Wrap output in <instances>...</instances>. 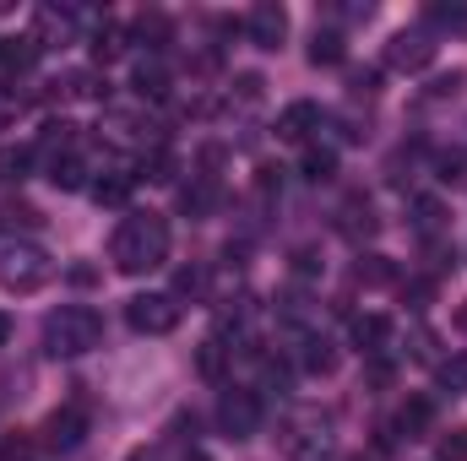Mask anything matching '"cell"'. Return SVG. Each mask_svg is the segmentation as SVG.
Returning <instances> with one entry per match:
<instances>
[{
	"label": "cell",
	"instance_id": "28",
	"mask_svg": "<svg viewBox=\"0 0 467 461\" xmlns=\"http://www.w3.org/2000/svg\"><path fill=\"white\" fill-rule=\"evenodd\" d=\"M305 369H310V374H332V369H337V353L321 343V337H310V343H305Z\"/></svg>",
	"mask_w": 467,
	"mask_h": 461
},
{
	"label": "cell",
	"instance_id": "36",
	"mask_svg": "<svg viewBox=\"0 0 467 461\" xmlns=\"http://www.w3.org/2000/svg\"><path fill=\"white\" fill-rule=\"evenodd\" d=\"M294 271H299V277H316V271H321L316 250H299V255H294Z\"/></svg>",
	"mask_w": 467,
	"mask_h": 461
},
{
	"label": "cell",
	"instance_id": "18",
	"mask_svg": "<svg viewBox=\"0 0 467 461\" xmlns=\"http://www.w3.org/2000/svg\"><path fill=\"white\" fill-rule=\"evenodd\" d=\"M223 364H229L223 337H207V343L196 347V369H202V380H223Z\"/></svg>",
	"mask_w": 467,
	"mask_h": 461
},
{
	"label": "cell",
	"instance_id": "27",
	"mask_svg": "<svg viewBox=\"0 0 467 461\" xmlns=\"http://www.w3.org/2000/svg\"><path fill=\"white\" fill-rule=\"evenodd\" d=\"M191 293V299H207V266H180L174 271V299Z\"/></svg>",
	"mask_w": 467,
	"mask_h": 461
},
{
	"label": "cell",
	"instance_id": "39",
	"mask_svg": "<svg viewBox=\"0 0 467 461\" xmlns=\"http://www.w3.org/2000/svg\"><path fill=\"white\" fill-rule=\"evenodd\" d=\"M11 343V315H5V310H0V347Z\"/></svg>",
	"mask_w": 467,
	"mask_h": 461
},
{
	"label": "cell",
	"instance_id": "4",
	"mask_svg": "<svg viewBox=\"0 0 467 461\" xmlns=\"http://www.w3.org/2000/svg\"><path fill=\"white\" fill-rule=\"evenodd\" d=\"M49 277H55L49 250H38V244H27V239H16V244L0 250V288H5V293H38Z\"/></svg>",
	"mask_w": 467,
	"mask_h": 461
},
{
	"label": "cell",
	"instance_id": "3",
	"mask_svg": "<svg viewBox=\"0 0 467 461\" xmlns=\"http://www.w3.org/2000/svg\"><path fill=\"white\" fill-rule=\"evenodd\" d=\"M99 337H104V321H99V310H88V304H60V310L44 321V353H49V358H77V353L99 347Z\"/></svg>",
	"mask_w": 467,
	"mask_h": 461
},
{
	"label": "cell",
	"instance_id": "38",
	"mask_svg": "<svg viewBox=\"0 0 467 461\" xmlns=\"http://www.w3.org/2000/svg\"><path fill=\"white\" fill-rule=\"evenodd\" d=\"M413 353H419V358H435V337H430V332H413Z\"/></svg>",
	"mask_w": 467,
	"mask_h": 461
},
{
	"label": "cell",
	"instance_id": "31",
	"mask_svg": "<svg viewBox=\"0 0 467 461\" xmlns=\"http://www.w3.org/2000/svg\"><path fill=\"white\" fill-rule=\"evenodd\" d=\"M136 38H152V49H158V44L169 38V16H163V11H147V16L136 22Z\"/></svg>",
	"mask_w": 467,
	"mask_h": 461
},
{
	"label": "cell",
	"instance_id": "20",
	"mask_svg": "<svg viewBox=\"0 0 467 461\" xmlns=\"http://www.w3.org/2000/svg\"><path fill=\"white\" fill-rule=\"evenodd\" d=\"M130 185H136V174H125V169H109V174L93 185V196H99L104 207H119V201L130 196Z\"/></svg>",
	"mask_w": 467,
	"mask_h": 461
},
{
	"label": "cell",
	"instance_id": "22",
	"mask_svg": "<svg viewBox=\"0 0 467 461\" xmlns=\"http://www.w3.org/2000/svg\"><path fill=\"white\" fill-rule=\"evenodd\" d=\"M424 22H430V27H446V33H467V5H457V0L441 5V0H435V5H424Z\"/></svg>",
	"mask_w": 467,
	"mask_h": 461
},
{
	"label": "cell",
	"instance_id": "25",
	"mask_svg": "<svg viewBox=\"0 0 467 461\" xmlns=\"http://www.w3.org/2000/svg\"><path fill=\"white\" fill-rule=\"evenodd\" d=\"M353 277H358V282H369V288H380V282H391L397 271H391V261H386V255H358Z\"/></svg>",
	"mask_w": 467,
	"mask_h": 461
},
{
	"label": "cell",
	"instance_id": "40",
	"mask_svg": "<svg viewBox=\"0 0 467 461\" xmlns=\"http://www.w3.org/2000/svg\"><path fill=\"white\" fill-rule=\"evenodd\" d=\"M185 461H213L207 451H185Z\"/></svg>",
	"mask_w": 467,
	"mask_h": 461
},
{
	"label": "cell",
	"instance_id": "14",
	"mask_svg": "<svg viewBox=\"0 0 467 461\" xmlns=\"http://www.w3.org/2000/svg\"><path fill=\"white\" fill-rule=\"evenodd\" d=\"M337 229L348 233V239H358V233H364V239H369V233L380 229V223H375V207H369V201H364V196H353L348 207H343V218H337Z\"/></svg>",
	"mask_w": 467,
	"mask_h": 461
},
{
	"label": "cell",
	"instance_id": "12",
	"mask_svg": "<svg viewBox=\"0 0 467 461\" xmlns=\"http://www.w3.org/2000/svg\"><path fill=\"white\" fill-rule=\"evenodd\" d=\"M82 413L77 407H66V413H49V424H44V446H82Z\"/></svg>",
	"mask_w": 467,
	"mask_h": 461
},
{
	"label": "cell",
	"instance_id": "32",
	"mask_svg": "<svg viewBox=\"0 0 467 461\" xmlns=\"http://www.w3.org/2000/svg\"><path fill=\"white\" fill-rule=\"evenodd\" d=\"M77 141V125L71 119H49L44 125V147H71Z\"/></svg>",
	"mask_w": 467,
	"mask_h": 461
},
{
	"label": "cell",
	"instance_id": "35",
	"mask_svg": "<svg viewBox=\"0 0 467 461\" xmlns=\"http://www.w3.org/2000/svg\"><path fill=\"white\" fill-rule=\"evenodd\" d=\"M462 87H467V71H451V77H441V82L430 87V98H457Z\"/></svg>",
	"mask_w": 467,
	"mask_h": 461
},
{
	"label": "cell",
	"instance_id": "10",
	"mask_svg": "<svg viewBox=\"0 0 467 461\" xmlns=\"http://www.w3.org/2000/svg\"><path fill=\"white\" fill-rule=\"evenodd\" d=\"M446 223H451V212H446V201H441V196H413V233L441 239Z\"/></svg>",
	"mask_w": 467,
	"mask_h": 461
},
{
	"label": "cell",
	"instance_id": "15",
	"mask_svg": "<svg viewBox=\"0 0 467 461\" xmlns=\"http://www.w3.org/2000/svg\"><path fill=\"white\" fill-rule=\"evenodd\" d=\"M130 87H136L141 98H163V93H169V71H163V60H141L136 77H130Z\"/></svg>",
	"mask_w": 467,
	"mask_h": 461
},
{
	"label": "cell",
	"instance_id": "9",
	"mask_svg": "<svg viewBox=\"0 0 467 461\" xmlns=\"http://www.w3.org/2000/svg\"><path fill=\"white\" fill-rule=\"evenodd\" d=\"M316 125H321V109L299 98V104H288V109L277 115V141H305Z\"/></svg>",
	"mask_w": 467,
	"mask_h": 461
},
{
	"label": "cell",
	"instance_id": "6",
	"mask_svg": "<svg viewBox=\"0 0 467 461\" xmlns=\"http://www.w3.org/2000/svg\"><path fill=\"white\" fill-rule=\"evenodd\" d=\"M430 60H435V38H430L424 27L391 33V44H386V66H391V71H424Z\"/></svg>",
	"mask_w": 467,
	"mask_h": 461
},
{
	"label": "cell",
	"instance_id": "29",
	"mask_svg": "<svg viewBox=\"0 0 467 461\" xmlns=\"http://www.w3.org/2000/svg\"><path fill=\"white\" fill-rule=\"evenodd\" d=\"M141 174H147V179H158V185H169V179H174V158H169L163 147H152V152L141 158ZM141 174H136V179H141Z\"/></svg>",
	"mask_w": 467,
	"mask_h": 461
},
{
	"label": "cell",
	"instance_id": "24",
	"mask_svg": "<svg viewBox=\"0 0 467 461\" xmlns=\"http://www.w3.org/2000/svg\"><path fill=\"white\" fill-rule=\"evenodd\" d=\"M49 185H55V190H82V158H71V152L55 158V163H49Z\"/></svg>",
	"mask_w": 467,
	"mask_h": 461
},
{
	"label": "cell",
	"instance_id": "8",
	"mask_svg": "<svg viewBox=\"0 0 467 461\" xmlns=\"http://www.w3.org/2000/svg\"><path fill=\"white\" fill-rule=\"evenodd\" d=\"M244 33H250L255 49H283V38H288V11H283L277 0H261V5H250Z\"/></svg>",
	"mask_w": 467,
	"mask_h": 461
},
{
	"label": "cell",
	"instance_id": "1",
	"mask_svg": "<svg viewBox=\"0 0 467 461\" xmlns=\"http://www.w3.org/2000/svg\"><path fill=\"white\" fill-rule=\"evenodd\" d=\"M109 261L125 277L158 271L169 261V218L163 212H130V218H119L115 239H109Z\"/></svg>",
	"mask_w": 467,
	"mask_h": 461
},
{
	"label": "cell",
	"instance_id": "5",
	"mask_svg": "<svg viewBox=\"0 0 467 461\" xmlns=\"http://www.w3.org/2000/svg\"><path fill=\"white\" fill-rule=\"evenodd\" d=\"M180 315H185V304H180L174 293H136V299L125 304V321H130V332H141V337H169V332L180 326Z\"/></svg>",
	"mask_w": 467,
	"mask_h": 461
},
{
	"label": "cell",
	"instance_id": "2",
	"mask_svg": "<svg viewBox=\"0 0 467 461\" xmlns=\"http://www.w3.org/2000/svg\"><path fill=\"white\" fill-rule=\"evenodd\" d=\"M277 451L288 461H327L337 451L332 418H327L321 407H294V413L277 424Z\"/></svg>",
	"mask_w": 467,
	"mask_h": 461
},
{
	"label": "cell",
	"instance_id": "16",
	"mask_svg": "<svg viewBox=\"0 0 467 461\" xmlns=\"http://www.w3.org/2000/svg\"><path fill=\"white\" fill-rule=\"evenodd\" d=\"M299 169H305V179H310V185H327V179L337 174V152H332V147H305Z\"/></svg>",
	"mask_w": 467,
	"mask_h": 461
},
{
	"label": "cell",
	"instance_id": "13",
	"mask_svg": "<svg viewBox=\"0 0 467 461\" xmlns=\"http://www.w3.org/2000/svg\"><path fill=\"white\" fill-rule=\"evenodd\" d=\"M430 424H435V402H430V396H408V402L397 407V429H402L408 440H413V435H424Z\"/></svg>",
	"mask_w": 467,
	"mask_h": 461
},
{
	"label": "cell",
	"instance_id": "26",
	"mask_svg": "<svg viewBox=\"0 0 467 461\" xmlns=\"http://www.w3.org/2000/svg\"><path fill=\"white\" fill-rule=\"evenodd\" d=\"M33 147H0V179H27Z\"/></svg>",
	"mask_w": 467,
	"mask_h": 461
},
{
	"label": "cell",
	"instance_id": "7",
	"mask_svg": "<svg viewBox=\"0 0 467 461\" xmlns=\"http://www.w3.org/2000/svg\"><path fill=\"white\" fill-rule=\"evenodd\" d=\"M218 424H223L229 440H250V435L261 429V396H255V391H229V396L218 402Z\"/></svg>",
	"mask_w": 467,
	"mask_h": 461
},
{
	"label": "cell",
	"instance_id": "11",
	"mask_svg": "<svg viewBox=\"0 0 467 461\" xmlns=\"http://www.w3.org/2000/svg\"><path fill=\"white\" fill-rule=\"evenodd\" d=\"M348 337H353L358 353H380V347L391 343V321H386V315H353Z\"/></svg>",
	"mask_w": 467,
	"mask_h": 461
},
{
	"label": "cell",
	"instance_id": "21",
	"mask_svg": "<svg viewBox=\"0 0 467 461\" xmlns=\"http://www.w3.org/2000/svg\"><path fill=\"white\" fill-rule=\"evenodd\" d=\"M435 380H441V391L462 396V391H467V353H451V358H441V364H435Z\"/></svg>",
	"mask_w": 467,
	"mask_h": 461
},
{
	"label": "cell",
	"instance_id": "17",
	"mask_svg": "<svg viewBox=\"0 0 467 461\" xmlns=\"http://www.w3.org/2000/svg\"><path fill=\"white\" fill-rule=\"evenodd\" d=\"M180 207H185L191 218H207V212L218 207V185H213V179H196V185H185V190H180Z\"/></svg>",
	"mask_w": 467,
	"mask_h": 461
},
{
	"label": "cell",
	"instance_id": "19",
	"mask_svg": "<svg viewBox=\"0 0 467 461\" xmlns=\"http://www.w3.org/2000/svg\"><path fill=\"white\" fill-rule=\"evenodd\" d=\"M119 55H125V27L104 22V27L93 33V60H99V66H109V60H119Z\"/></svg>",
	"mask_w": 467,
	"mask_h": 461
},
{
	"label": "cell",
	"instance_id": "34",
	"mask_svg": "<svg viewBox=\"0 0 467 461\" xmlns=\"http://www.w3.org/2000/svg\"><path fill=\"white\" fill-rule=\"evenodd\" d=\"M261 87H266V82H261L255 71H244V77H234V93H239V104H261Z\"/></svg>",
	"mask_w": 467,
	"mask_h": 461
},
{
	"label": "cell",
	"instance_id": "33",
	"mask_svg": "<svg viewBox=\"0 0 467 461\" xmlns=\"http://www.w3.org/2000/svg\"><path fill=\"white\" fill-rule=\"evenodd\" d=\"M27 456H33V440H27L22 429H16L11 440H0V461H27Z\"/></svg>",
	"mask_w": 467,
	"mask_h": 461
},
{
	"label": "cell",
	"instance_id": "30",
	"mask_svg": "<svg viewBox=\"0 0 467 461\" xmlns=\"http://www.w3.org/2000/svg\"><path fill=\"white\" fill-rule=\"evenodd\" d=\"M435 456H441V461H467V424H457L451 435H441V440H435Z\"/></svg>",
	"mask_w": 467,
	"mask_h": 461
},
{
	"label": "cell",
	"instance_id": "37",
	"mask_svg": "<svg viewBox=\"0 0 467 461\" xmlns=\"http://www.w3.org/2000/svg\"><path fill=\"white\" fill-rule=\"evenodd\" d=\"M375 87H380V71H358L353 77V93H375Z\"/></svg>",
	"mask_w": 467,
	"mask_h": 461
},
{
	"label": "cell",
	"instance_id": "23",
	"mask_svg": "<svg viewBox=\"0 0 467 461\" xmlns=\"http://www.w3.org/2000/svg\"><path fill=\"white\" fill-rule=\"evenodd\" d=\"M343 33H316L310 38V66H343Z\"/></svg>",
	"mask_w": 467,
	"mask_h": 461
}]
</instances>
